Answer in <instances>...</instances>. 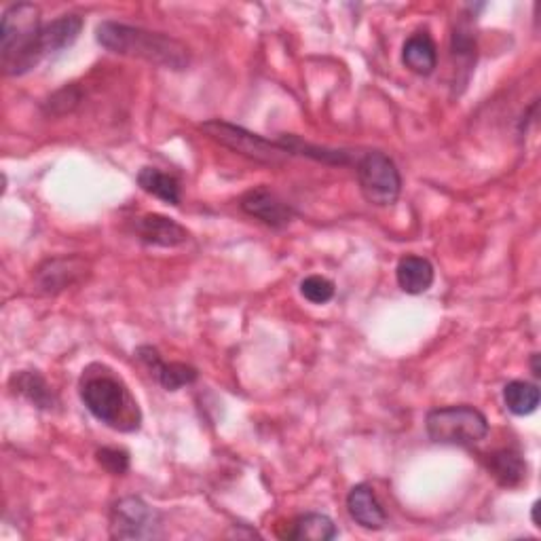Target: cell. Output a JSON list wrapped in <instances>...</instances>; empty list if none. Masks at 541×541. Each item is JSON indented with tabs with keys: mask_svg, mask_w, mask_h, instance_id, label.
Masks as SVG:
<instances>
[{
	"mask_svg": "<svg viewBox=\"0 0 541 541\" xmlns=\"http://www.w3.org/2000/svg\"><path fill=\"white\" fill-rule=\"evenodd\" d=\"M85 271V263L81 258H55L39 269V284L45 292H60Z\"/></svg>",
	"mask_w": 541,
	"mask_h": 541,
	"instance_id": "cell-15",
	"label": "cell"
},
{
	"mask_svg": "<svg viewBox=\"0 0 541 541\" xmlns=\"http://www.w3.org/2000/svg\"><path fill=\"white\" fill-rule=\"evenodd\" d=\"M136 356L142 364L148 366V370H151V375L157 377V381L167 389V391H178L180 387L184 385H191L197 381V370L189 364H182V362H163L159 351L155 347H140L136 351Z\"/></svg>",
	"mask_w": 541,
	"mask_h": 541,
	"instance_id": "cell-9",
	"label": "cell"
},
{
	"mask_svg": "<svg viewBox=\"0 0 541 541\" xmlns=\"http://www.w3.org/2000/svg\"><path fill=\"white\" fill-rule=\"evenodd\" d=\"M396 279L406 294H423L434 284V267L423 256H404L398 263Z\"/></svg>",
	"mask_w": 541,
	"mask_h": 541,
	"instance_id": "cell-13",
	"label": "cell"
},
{
	"mask_svg": "<svg viewBox=\"0 0 541 541\" xmlns=\"http://www.w3.org/2000/svg\"><path fill=\"white\" fill-rule=\"evenodd\" d=\"M81 400L89 413L117 432H136L142 423L138 402L129 394L127 385L100 364L83 372Z\"/></svg>",
	"mask_w": 541,
	"mask_h": 541,
	"instance_id": "cell-1",
	"label": "cell"
},
{
	"mask_svg": "<svg viewBox=\"0 0 541 541\" xmlns=\"http://www.w3.org/2000/svg\"><path fill=\"white\" fill-rule=\"evenodd\" d=\"M81 30H83V20L79 15H62L58 17V20L43 24L41 36H39L41 60H45L47 55H53L74 45V41L79 39Z\"/></svg>",
	"mask_w": 541,
	"mask_h": 541,
	"instance_id": "cell-12",
	"label": "cell"
},
{
	"mask_svg": "<svg viewBox=\"0 0 541 541\" xmlns=\"http://www.w3.org/2000/svg\"><path fill=\"white\" fill-rule=\"evenodd\" d=\"M161 535L159 512L140 497H123L110 510L113 539H157Z\"/></svg>",
	"mask_w": 541,
	"mask_h": 541,
	"instance_id": "cell-7",
	"label": "cell"
},
{
	"mask_svg": "<svg viewBox=\"0 0 541 541\" xmlns=\"http://www.w3.org/2000/svg\"><path fill=\"white\" fill-rule=\"evenodd\" d=\"M360 191L364 199L377 208H389L394 205L402 191V178L396 163L385 153L370 151L358 159L356 165Z\"/></svg>",
	"mask_w": 541,
	"mask_h": 541,
	"instance_id": "cell-6",
	"label": "cell"
},
{
	"mask_svg": "<svg viewBox=\"0 0 541 541\" xmlns=\"http://www.w3.org/2000/svg\"><path fill=\"white\" fill-rule=\"evenodd\" d=\"M140 189L170 205H180V184L174 176L163 174L157 167H144L138 174Z\"/></svg>",
	"mask_w": 541,
	"mask_h": 541,
	"instance_id": "cell-18",
	"label": "cell"
},
{
	"mask_svg": "<svg viewBox=\"0 0 541 541\" xmlns=\"http://www.w3.org/2000/svg\"><path fill=\"white\" fill-rule=\"evenodd\" d=\"M11 387L15 389V394H22L34 406H39L43 410H49L55 406L53 391L39 372H34V370L15 372V375L11 377Z\"/></svg>",
	"mask_w": 541,
	"mask_h": 541,
	"instance_id": "cell-16",
	"label": "cell"
},
{
	"mask_svg": "<svg viewBox=\"0 0 541 541\" xmlns=\"http://www.w3.org/2000/svg\"><path fill=\"white\" fill-rule=\"evenodd\" d=\"M489 470L503 487H518L527 478V463L516 451H497L489 459Z\"/></svg>",
	"mask_w": 541,
	"mask_h": 541,
	"instance_id": "cell-19",
	"label": "cell"
},
{
	"mask_svg": "<svg viewBox=\"0 0 541 541\" xmlns=\"http://www.w3.org/2000/svg\"><path fill=\"white\" fill-rule=\"evenodd\" d=\"M239 208L248 216L258 218L260 222H265V225L273 229H282L290 225L294 218V210L290 205L277 193L267 189V186H256V189L248 191L239 199Z\"/></svg>",
	"mask_w": 541,
	"mask_h": 541,
	"instance_id": "cell-8",
	"label": "cell"
},
{
	"mask_svg": "<svg viewBox=\"0 0 541 541\" xmlns=\"http://www.w3.org/2000/svg\"><path fill=\"white\" fill-rule=\"evenodd\" d=\"M98 43L113 53L140 58L163 68L184 70L191 64L189 49L172 36L119 22H102L98 26Z\"/></svg>",
	"mask_w": 541,
	"mask_h": 541,
	"instance_id": "cell-2",
	"label": "cell"
},
{
	"mask_svg": "<svg viewBox=\"0 0 541 541\" xmlns=\"http://www.w3.org/2000/svg\"><path fill=\"white\" fill-rule=\"evenodd\" d=\"M531 366H533V375H535V377H541V370H539V353H533V362H531Z\"/></svg>",
	"mask_w": 541,
	"mask_h": 541,
	"instance_id": "cell-24",
	"label": "cell"
},
{
	"mask_svg": "<svg viewBox=\"0 0 541 541\" xmlns=\"http://www.w3.org/2000/svg\"><path fill=\"white\" fill-rule=\"evenodd\" d=\"M402 62L406 64L408 70L423 74V77L432 74L438 64L436 43L432 41V36L427 32H417L410 36L402 49Z\"/></svg>",
	"mask_w": 541,
	"mask_h": 541,
	"instance_id": "cell-14",
	"label": "cell"
},
{
	"mask_svg": "<svg viewBox=\"0 0 541 541\" xmlns=\"http://www.w3.org/2000/svg\"><path fill=\"white\" fill-rule=\"evenodd\" d=\"M337 535V527H334V522L326 514L298 516L290 525V531L286 533L288 539L296 541H328Z\"/></svg>",
	"mask_w": 541,
	"mask_h": 541,
	"instance_id": "cell-17",
	"label": "cell"
},
{
	"mask_svg": "<svg viewBox=\"0 0 541 541\" xmlns=\"http://www.w3.org/2000/svg\"><path fill=\"white\" fill-rule=\"evenodd\" d=\"M136 233L146 246L176 248L189 239V231L176 220L161 214H146L136 222Z\"/></svg>",
	"mask_w": 541,
	"mask_h": 541,
	"instance_id": "cell-10",
	"label": "cell"
},
{
	"mask_svg": "<svg viewBox=\"0 0 541 541\" xmlns=\"http://www.w3.org/2000/svg\"><path fill=\"white\" fill-rule=\"evenodd\" d=\"M425 429L436 444L474 446L489 436V421L474 406H444L429 410Z\"/></svg>",
	"mask_w": 541,
	"mask_h": 541,
	"instance_id": "cell-4",
	"label": "cell"
},
{
	"mask_svg": "<svg viewBox=\"0 0 541 541\" xmlns=\"http://www.w3.org/2000/svg\"><path fill=\"white\" fill-rule=\"evenodd\" d=\"M539 387L527 381H512L503 389V402L516 417L531 415L539 406Z\"/></svg>",
	"mask_w": 541,
	"mask_h": 541,
	"instance_id": "cell-20",
	"label": "cell"
},
{
	"mask_svg": "<svg viewBox=\"0 0 541 541\" xmlns=\"http://www.w3.org/2000/svg\"><path fill=\"white\" fill-rule=\"evenodd\" d=\"M301 294L313 305H326L334 298V284L322 275H309L303 279Z\"/></svg>",
	"mask_w": 541,
	"mask_h": 541,
	"instance_id": "cell-21",
	"label": "cell"
},
{
	"mask_svg": "<svg viewBox=\"0 0 541 541\" xmlns=\"http://www.w3.org/2000/svg\"><path fill=\"white\" fill-rule=\"evenodd\" d=\"M41 11L30 3L11 5L0 22V62L9 77H22L39 66V36H41Z\"/></svg>",
	"mask_w": 541,
	"mask_h": 541,
	"instance_id": "cell-3",
	"label": "cell"
},
{
	"mask_svg": "<svg viewBox=\"0 0 541 541\" xmlns=\"http://www.w3.org/2000/svg\"><path fill=\"white\" fill-rule=\"evenodd\" d=\"M201 132L210 140L218 142L220 146H227V148H231V151L244 155L252 161H258V163L279 165L290 157L288 148L279 140L277 142L265 140L263 136L252 134V132H248V129L227 123V121L216 119V121L203 123Z\"/></svg>",
	"mask_w": 541,
	"mask_h": 541,
	"instance_id": "cell-5",
	"label": "cell"
},
{
	"mask_svg": "<svg viewBox=\"0 0 541 541\" xmlns=\"http://www.w3.org/2000/svg\"><path fill=\"white\" fill-rule=\"evenodd\" d=\"M98 463L108 474L123 476L129 470V455L121 449H102L98 451Z\"/></svg>",
	"mask_w": 541,
	"mask_h": 541,
	"instance_id": "cell-23",
	"label": "cell"
},
{
	"mask_svg": "<svg viewBox=\"0 0 541 541\" xmlns=\"http://www.w3.org/2000/svg\"><path fill=\"white\" fill-rule=\"evenodd\" d=\"M347 510L351 518L364 529L379 531L387 525V514L381 506V501L368 484H358V487L351 489L347 497Z\"/></svg>",
	"mask_w": 541,
	"mask_h": 541,
	"instance_id": "cell-11",
	"label": "cell"
},
{
	"mask_svg": "<svg viewBox=\"0 0 541 541\" xmlns=\"http://www.w3.org/2000/svg\"><path fill=\"white\" fill-rule=\"evenodd\" d=\"M453 58L463 62L465 66H468V70L472 68L474 60H476V41L474 36L463 30V28H457L455 34H453Z\"/></svg>",
	"mask_w": 541,
	"mask_h": 541,
	"instance_id": "cell-22",
	"label": "cell"
}]
</instances>
